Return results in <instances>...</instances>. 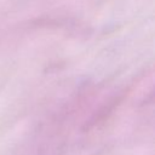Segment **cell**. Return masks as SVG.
Wrapping results in <instances>:
<instances>
[]
</instances>
